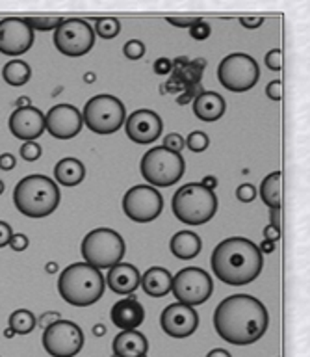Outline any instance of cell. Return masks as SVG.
Segmentation results:
<instances>
[{
    "mask_svg": "<svg viewBox=\"0 0 310 357\" xmlns=\"http://www.w3.org/2000/svg\"><path fill=\"white\" fill-rule=\"evenodd\" d=\"M216 278L225 284L253 283L262 272L264 259L258 245L242 236L225 238L216 245L210 259Z\"/></svg>",
    "mask_w": 310,
    "mask_h": 357,
    "instance_id": "2",
    "label": "cell"
},
{
    "mask_svg": "<svg viewBox=\"0 0 310 357\" xmlns=\"http://www.w3.org/2000/svg\"><path fill=\"white\" fill-rule=\"evenodd\" d=\"M281 177L283 173H270L261 184V197L270 208H281Z\"/></svg>",
    "mask_w": 310,
    "mask_h": 357,
    "instance_id": "26",
    "label": "cell"
},
{
    "mask_svg": "<svg viewBox=\"0 0 310 357\" xmlns=\"http://www.w3.org/2000/svg\"><path fill=\"white\" fill-rule=\"evenodd\" d=\"M123 54L127 56L128 60H139L145 54V45L138 39H130L123 47Z\"/></svg>",
    "mask_w": 310,
    "mask_h": 357,
    "instance_id": "32",
    "label": "cell"
},
{
    "mask_svg": "<svg viewBox=\"0 0 310 357\" xmlns=\"http://www.w3.org/2000/svg\"><path fill=\"white\" fill-rule=\"evenodd\" d=\"M236 197H238L242 203H251V201L256 197V190L253 184H240L238 188H236Z\"/></svg>",
    "mask_w": 310,
    "mask_h": 357,
    "instance_id": "37",
    "label": "cell"
},
{
    "mask_svg": "<svg viewBox=\"0 0 310 357\" xmlns=\"http://www.w3.org/2000/svg\"><path fill=\"white\" fill-rule=\"evenodd\" d=\"M82 114L77 106L56 105L45 116V128L58 139H71L82 130Z\"/></svg>",
    "mask_w": 310,
    "mask_h": 357,
    "instance_id": "15",
    "label": "cell"
},
{
    "mask_svg": "<svg viewBox=\"0 0 310 357\" xmlns=\"http://www.w3.org/2000/svg\"><path fill=\"white\" fill-rule=\"evenodd\" d=\"M240 22H242V26L245 28H258L262 22H264V19H262V17H242Z\"/></svg>",
    "mask_w": 310,
    "mask_h": 357,
    "instance_id": "46",
    "label": "cell"
},
{
    "mask_svg": "<svg viewBox=\"0 0 310 357\" xmlns=\"http://www.w3.org/2000/svg\"><path fill=\"white\" fill-rule=\"evenodd\" d=\"M270 317L261 300L249 294L228 296L216 307L214 328L225 342L253 344L266 333Z\"/></svg>",
    "mask_w": 310,
    "mask_h": 357,
    "instance_id": "1",
    "label": "cell"
},
{
    "mask_svg": "<svg viewBox=\"0 0 310 357\" xmlns=\"http://www.w3.org/2000/svg\"><path fill=\"white\" fill-rule=\"evenodd\" d=\"M266 93L272 100H281L283 99V82H281V80H273V82H270L266 88Z\"/></svg>",
    "mask_w": 310,
    "mask_h": 357,
    "instance_id": "39",
    "label": "cell"
},
{
    "mask_svg": "<svg viewBox=\"0 0 310 357\" xmlns=\"http://www.w3.org/2000/svg\"><path fill=\"white\" fill-rule=\"evenodd\" d=\"M162 147H166V149L173 151V153H180L184 149V138L180 134L177 132H171L167 134L166 139H164V145Z\"/></svg>",
    "mask_w": 310,
    "mask_h": 357,
    "instance_id": "35",
    "label": "cell"
},
{
    "mask_svg": "<svg viewBox=\"0 0 310 357\" xmlns=\"http://www.w3.org/2000/svg\"><path fill=\"white\" fill-rule=\"evenodd\" d=\"M95 45V32L84 19H63L54 30V47L69 58L88 54Z\"/></svg>",
    "mask_w": 310,
    "mask_h": 357,
    "instance_id": "11",
    "label": "cell"
},
{
    "mask_svg": "<svg viewBox=\"0 0 310 357\" xmlns=\"http://www.w3.org/2000/svg\"><path fill=\"white\" fill-rule=\"evenodd\" d=\"M160 326L173 339H186L199 326V314L189 305L173 303V305H167L162 312Z\"/></svg>",
    "mask_w": 310,
    "mask_h": 357,
    "instance_id": "16",
    "label": "cell"
},
{
    "mask_svg": "<svg viewBox=\"0 0 310 357\" xmlns=\"http://www.w3.org/2000/svg\"><path fill=\"white\" fill-rule=\"evenodd\" d=\"M104 278L88 262H75L61 272L58 290L67 303L75 307H88L99 301L104 294Z\"/></svg>",
    "mask_w": 310,
    "mask_h": 357,
    "instance_id": "3",
    "label": "cell"
},
{
    "mask_svg": "<svg viewBox=\"0 0 310 357\" xmlns=\"http://www.w3.org/2000/svg\"><path fill=\"white\" fill-rule=\"evenodd\" d=\"M162 119L153 110H136L125 119L127 136L136 144H153L162 134Z\"/></svg>",
    "mask_w": 310,
    "mask_h": 357,
    "instance_id": "17",
    "label": "cell"
},
{
    "mask_svg": "<svg viewBox=\"0 0 310 357\" xmlns=\"http://www.w3.org/2000/svg\"><path fill=\"white\" fill-rule=\"evenodd\" d=\"M197 21H199V17H184V19H178V17H169V19H167V22H169V24H173V26L188 28V30L194 26Z\"/></svg>",
    "mask_w": 310,
    "mask_h": 357,
    "instance_id": "40",
    "label": "cell"
},
{
    "mask_svg": "<svg viewBox=\"0 0 310 357\" xmlns=\"http://www.w3.org/2000/svg\"><path fill=\"white\" fill-rule=\"evenodd\" d=\"M43 346L52 357H75L84 346V333L75 322L58 320L45 328Z\"/></svg>",
    "mask_w": 310,
    "mask_h": 357,
    "instance_id": "12",
    "label": "cell"
},
{
    "mask_svg": "<svg viewBox=\"0 0 310 357\" xmlns=\"http://www.w3.org/2000/svg\"><path fill=\"white\" fill-rule=\"evenodd\" d=\"M10 132L22 142H36L45 130V116L41 110L28 106L17 108L10 116Z\"/></svg>",
    "mask_w": 310,
    "mask_h": 357,
    "instance_id": "18",
    "label": "cell"
},
{
    "mask_svg": "<svg viewBox=\"0 0 310 357\" xmlns=\"http://www.w3.org/2000/svg\"><path fill=\"white\" fill-rule=\"evenodd\" d=\"M58 320H61L60 312H43V314L39 317V328H49L50 324L58 322Z\"/></svg>",
    "mask_w": 310,
    "mask_h": 357,
    "instance_id": "42",
    "label": "cell"
},
{
    "mask_svg": "<svg viewBox=\"0 0 310 357\" xmlns=\"http://www.w3.org/2000/svg\"><path fill=\"white\" fill-rule=\"evenodd\" d=\"M139 279H141V275L136 270V266L119 262V264L110 268L106 281L116 294H132L134 290L139 287Z\"/></svg>",
    "mask_w": 310,
    "mask_h": 357,
    "instance_id": "20",
    "label": "cell"
},
{
    "mask_svg": "<svg viewBox=\"0 0 310 357\" xmlns=\"http://www.w3.org/2000/svg\"><path fill=\"white\" fill-rule=\"evenodd\" d=\"M279 238H281V229L273 227V225H266V227H264V240L279 242Z\"/></svg>",
    "mask_w": 310,
    "mask_h": 357,
    "instance_id": "45",
    "label": "cell"
},
{
    "mask_svg": "<svg viewBox=\"0 0 310 357\" xmlns=\"http://www.w3.org/2000/svg\"><path fill=\"white\" fill-rule=\"evenodd\" d=\"M171 273L167 272L166 268L153 266L144 273V278L139 279V284L144 287L145 294L153 296V298H164L171 292Z\"/></svg>",
    "mask_w": 310,
    "mask_h": 357,
    "instance_id": "23",
    "label": "cell"
},
{
    "mask_svg": "<svg viewBox=\"0 0 310 357\" xmlns=\"http://www.w3.org/2000/svg\"><path fill=\"white\" fill-rule=\"evenodd\" d=\"M84 80H86V82H88V84L95 82V75H93V73H88V75L84 77Z\"/></svg>",
    "mask_w": 310,
    "mask_h": 357,
    "instance_id": "56",
    "label": "cell"
},
{
    "mask_svg": "<svg viewBox=\"0 0 310 357\" xmlns=\"http://www.w3.org/2000/svg\"><path fill=\"white\" fill-rule=\"evenodd\" d=\"M33 45V30L26 19L10 17L0 21V52L6 56H21Z\"/></svg>",
    "mask_w": 310,
    "mask_h": 357,
    "instance_id": "14",
    "label": "cell"
},
{
    "mask_svg": "<svg viewBox=\"0 0 310 357\" xmlns=\"http://www.w3.org/2000/svg\"><path fill=\"white\" fill-rule=\"evenodd\" d=\"M169 248H171L173 255L188 261V259H194V257L199 255L203 244H201V238L195 233L180 231V233L173 236L171 242H169Z\"/></svg>",
    "mask_w": 310,
    "mask_h": 357,
    "instance_id": "25",
    "label": "cell"
},
{
    "mask_svg": "<svg viewBox=\"0 0 310 357\" xmlns=\"http://www.w3.org/2000/svg\"><path fill=\"white\" fill-rule=\"evenodd\" d=\"M13 231H11L10 223L0 222V248H4V245L10 244V238Z\"/></svg>",
    "mask_w": 310,
    "mask_h": 357,
    "instance_id": "43",
    "label": "cell"
},
{
    "mask_svg": "<svg viewBox=\"0 0 310 357\" xmlns=\"http://www.w3.org/2000/svg\"><path fill=\"white\" fill-rule=\"evenodd\" d=\"M15 167V156L11 155V153H4V155H0V169H4V172H10Z\"/></svg>",
    "mask_w": 310,
    "mask_h": 357,
    "instance_id": "44",
    "label": "cell"
},
{
    "mask_svg": "<svg viewBox=\"0 0 310 357\" xmlns=\"http://www.w3.org/2000/svg\"><path fill=\"white\" fill-rule=\"evenodd\" d=\"M93 335H95V337H104V335H106L104 326H102V324H97V326L93 328Z\"/></svg>",
    "mask_w": 310,
    "mask_h": 357,
    "instance_id": "51",
    "label": "cell"
},
{
    "mask_svg": "<svg viewBox=\"0 0 310 357\" xmlns=\"http://www.w3.org/2000/svg\"><path fill=\"white\" fill-rule=\"evenodd\" d=\"M164 208V197L153 186H134L123 197V211L132 222L147 223L160 216Z\"/></svg>",
    "mask_w": 310,
    "mask_h": 357,
    "instance_id": "13",
    "label": "cell"
},
{
    "mask_svg": "<svg viewBox=\"0 0 310 357\" xmlns=\"http://www.w3.org/2000/svg\"><path fill=\"white\" fill-rule=\"evenodd\" d=\"M188 100H192V95L184 93L180 99H178V105H184V102H188Z\"/></svg>",
    "mask_w": 310,
    "mask_h": 357,
    "instance_id": "55",
    "label": "cell"
},
{
    "mask_svg": "<svg viewBox=\"0 0 310 357\" xmlns=\"http://www.w3.org/2000/svg\"><path fill=\"white\" fill-rule=\"evenodd\" d=\"M206 357H233V356H231L227 350H223V348H216V350L208 351V356Z\"/></svg>",
    "mask_w": 310,
    "mask_h": 357,
    "instance_id": "50",
    "label": "cell"
},
{
    "mask_svg": "<svg viewBox=\"0 0 310 357\" xmlns=\"http://www.w3.org/2000/svg\"><path fill=\"white\" fill-rule=\"evenodd\" d=\"M261 253H273L275 251V242H270V240H264L261 245H258Z\"/></svg>",
    "mask_w": 310,
    "mask_h": 357,
    "instance_id": "49",
    "label": "cell"
},
{
    "mask_svg": "<svg viewBox=\"0 0 310 357\" xmlns=\"http://www.w3.org/2000/svg\"><path fill=\"white\" fill-rule=\"evenodd\" d=\"M95 33H99L102 39H114L121 32V22L116 17H100L95 22Z\"/></svg>",
    "mask_w": 310,
    "mask_h": 357,
    "instance_id": "29",
    "label": "cell"
},
{
    "mask_svg": "<svg viewBox=\"0 0 310 357\" xmlns=\"http://www.w3.org/2000/svg\"><path fill=\"white\" fill-rule=\"evenodd\" d=\"M194 112L201 121H217L225 114V99L216 91H201L194 100Z\"/></svg>",
    "mask_w": 310,
    "mask_h": 357,
    "instance_id": "22",
    "label": "cell"
},
{
    "mask_svg": "<svg viewBox=\"0 0 310 357\" xmlns=\"http://www.w3.org/2000/svg\"><path fill=\"white\" fill-rule=\"evenodd\" d=\"M188 67V58H177V61L173 63V67Z\"/></svg>",
    "mask_w": 310,
    "mask_h": 357,
    "instance_id": "53",
    "label": "cell"
},
{
    "mask_svg": "<svg viewBox=\"0 0 310 357\" xmlns=\"http://www.w3.org/2000/svg\"><path fill=\"white\" fill-rule=\"evenodd\" d=\"M4 188H6V186H4V183H2V178H0V195L4 194Z\"/></svg>",
    "mask_w": 310,
    "mask_h": 357,
    "instance_id": "58",
    "label": "cell"
},
{
    "mask_svg": "<svg viewBox=\"0 0 310 357\" xmlns=\"http://www.w3.org/2000/svg\"><path fill=\"white\" fill-rule=\"evenodd\" d=\"M199 184L203 186V188L212 190V192H214V188L217 186V178L214 177V175H206V177L203 178V183H199Z\"/></svg>",
    "mask_w": 310,
    "mask_h": 357,
    "instance_id": "47",
    "label": "cell"
},
{
    "mask_svg": "<svg viewBox=\"0 0 310 357\" xmlns=\"http://www.w3.org/2000/svg\"><path fill=\"white\" fill-rule=\"evenodd\" d=\"M111 357H117V356H111Z\"/></svg>",
    "mask_w": 310,
    "mask_h": 357,
    "instance_id": "59",
    "label": "cell"
},
{
    "mask_svg": "<svg viewBox=\"0 0 310 357\" xmlns=\"http://www.w3.org/2000/svg\"><path fill=\"white\" fill-rule=\"evenodd\" d=\"M13 203L28 218L50 216L60 205V188L45 175H28L13 190Z\"/></svg>",
    "mask_w": 310,
    "mask_h": 357,
    "instance_id": "4",
    "label": "cell"
},
{
    "mask_svg": "<svg viewBox=\"0 0 310 357\" xmlns=\"http://www.w3.org/2000/svg\"><path fill=\"white\" fill-rule=\"evenodd\" d=\"M139 169L147 183L158 188H167L183 178L186 164L180 153H173L166 147H153L141 158Z\"/></svg>",
    "mask_w": 310,
    "mask_h": 357,
    "instance_id": "7",
    "label": "cell"
},
{
    "mask_svg": "<svg viewBox=\"0 0 310 357\" xmlns=\"http://www.w3.org/2000/svg\"><path fill=\"white\" fill-rule=\"evenodd\" d=\"M32 77V69L28 66L26 61L22 60H11L8 61L2 69V78L6 80V84H10V86H24V84L30 80Z\"/></svg>",
    "mask_w": 310,
    "mask_h": 357,
    "instance_id": "27",
    "label": "cell"
},
{
    "mask_svg": "<svg viewBox=\"0 0 310 357\" xmlns=\"http://www.w3.org/2000/svg\"><path fill=\"white\" fill-rule=\"evenodd\" d=\"M13 335H15V333H13V329H10V328H8V329H6V331H4V337H6V339H11Z\"/></svg>",
    "mask_w": 310,
    "mask_h": 357,
    "instance_id": "57",
    "label": "cell"
},
{
    "mask_svg": "<svg viewBox=\"0 0 310 357\" xmlns=\"http://www.w3.org/2000/svg\"><path fill=\"white\" fill-rule=\"evenodd\" d=\"M208 144H210V139H208L206 132H203V130H194L188 136V139H184V145H188V149L194 151V153L206 151L208 149Z\"/></svg>",
    "mask_w": 310,
    "mask_h": 357,
    "instance_id": "31",
    "label": "cell"
},
{
    "mask_svg": "<svg viewBox=\"0 0 310 357\" xmlns=\"http://www.w3.org/2000/svg\"><path fill=\"white\" fill-rule=\"evenodd\" d=\"M266 66L272 71H281L283 69V52L281 49H273L266 54Z\"/></svg>",
    "mask_w": 310,
    "mask_h": 357,
    "instance_id": "36",
    "label": "cell"
},
{
    "mask_svg": "<svg viewBox=\"0 0 310 357\" xmlns=\"http://www.w3.org/2000/svg\"><path fill=\"white\" fill-rule=\"evenodd\" d=\"M270 220L273 227H281V208H270Z\"/></svg>",
    "mask_w": 310,
    "mask_h": 357,
    "instance_id": "48",
    "label": "cell"
},
{
    "mask_svg": "<svg viewBox=\"0 0 310 357\" xmlns=\"http://www.w3.org/2000/svg\"><path fill=\"white\" fill-rule=\"evenodd\" d=\"M258 77H261L258 63L244 52L228 54L217 67V78L222 86L234 93H242L253 88L258 82Z\"/></svg>",
    "mask_w": 310,
    "mask_h": 357,
    "instance_id": "9",
    "label": "cell"
},
{
    "mask_svg": "<svg viewBox=\"0 0 310 357\" xmlns=\"http://www.w3.org/2000/svg\"><path fill=\"white\" fill-rule=\"evenodd\" d=\"M41 145L36 144V142H24L21 147V156L26 162H36L39 160V156H41Z\"/></svg>",
    "mask_w": 310,
    "mask_h": 357,
    "instance_id": "33",
    "label": "cell"
},
{
    "mask_svg": "<svg viewBox=\"0 0 310 357\" xmlns=\"http://www.w3.org/2000/svg\"><path fill=\"white\" fill-rule=\"evenodd\" d=\"M28 244H30V240H28L26 234H22V233L11 234L10 248L13 251H24L28 248Z\"/></svg>",
    "mask_w": 310,
    "mask_h": 357,
    "instance_id": "38",
    "label": "cell"
},
{
    "mask_svg": "<svg viewBox=\"0 0 310 357\" xmlns=\"http://www.w3.org/2000/svg\"><path fill=\"white\" fill-rule=\"evenodd\" d=\"M86 177V167L77 158H61L54 167V178L63 186H77Z\"/></svg>",
    "mask_w": 310,
    "mask_h": 357,
    "instance_id": "24",
    "label": "cell"
},
{
    "mask_svg": "<svg viewBox=\"0 0 310 357\" xmlns=\"http://www.w3.org/2000/svg\"><path fill=\"white\" fill-rule=\"evenodd\" d=\"M127 119L125 106L114 95H97L84 106L82 123L95 134H114Z\"/></svg>",
    "mask_w": 310,
    "mask_h": 357,
    "instance_id": "8",
    "label": "cell"
},
{
    "mask_svg": "<svg viewBox=\"0 0 310 357\" xmlns=\"http://www.w3.org/2000/svg\"><path fill=\"white\" fill-rule=\"evenodd\" d=\"M189 36L194 39H197V41H203V39H206L210 36V24L206 21H203V19H199L194 26L189 28Z\"/></svg>",
    "mask_w": 310,
    "mask_h": 357,
    "instance_id": "34",
    "label": "cell"
},
{
    "mask_svg": "<svg viewBox=\"0 0 310 357\" xmlns=\"http://www.w3.org/2000/svg\"><path fill=\"white\" fill-rule=\"evenodd\" d=\"M80 251H82L84 262H88L89 266L97 270L111 268L119 264L125 255V240L114 229H93L91 233L84 236Z\"/></svg>",
    "mask_w": 310,
    "mask_h": 357,
    "instance_id": "6",
    "label": "cell"
},
{
    "mask_svg": "<svg viewBox=\"0 0 310 357\" xmlns=\"http://www.w3.org/2000/svg\"><path fill=\"white\" fill-rule=\"evenodd\" d=\"M36 324H38V320L28 309H17V311L11 312L10 320H8V326H10V329H13L15 335L32 333Z\"/></svg>",
    "mask_w": 310,
    "mask_h": 357,
    "instance_id": "28",
    "label": "cell"
},
{
    "mask_svg": "<svg viewBox=\"0 0 310 357\" xmlns=\"http://www.w3.org/2000/svg\"><path fill=\"white\" fill-rule=\"evenodd\" d=\"M173 69V61L169 58H158L155 61V73L156 75H169Z\"/></svg>",
    "mask_w": 310,
    "mask_h": 357,
    "instance_id": "41",
    "label": "cell"
},
{
    "mask_svg": "<svg viewBox=\"0 0 310 357\" xmlns=\"http://www.w3.org/2000/svg\"><path fill=\"white\" fill-rule=\"evenodd\" d=\"M26 22L32 30L47 32V30H56L63 22V19L61 17H26Z\"/></svg>",
    "mask_w": 310,
    "mask_h": 357,
    "instance_id": "30",
    "label": "cell"
},
{
    "mask_svg": "<svg viewBox=\"0 0 310 357\" xmlns=\"http://www.w3.org/2000/svg\"><path fill=\"white\" fill-rule=\"evenodd\" d=\"M15 105L19 106V108H28V106H30V99H28V97H19V99L15 100Z\"/></svg>",
    "mask_w": 310,
    "mask_h": 357,
    "instance_id": "52",
    "label": "cell"
},
{
    "mask_svg": "<svg viewBox=\"0 0 310 357\" xmlns=\"http://www.w3.org/2000/svg\"><path fill=\"white\" fill-rule=\"evenodd\" d=\"M114 356L117 357H145L149 350V342L144 333L136 329L132 331H121L114 339Z\"/></svg>",
    "mask_w": 310,
    "mask_h": 357,
    "instance_id": "21",
    "label": "cell"
},
{
    "mask_svg": "<svg viewBox=\"0 0 310 357\" xmlns=\"http://www.w3.org/2000/svg\"><path fill=\"white\" fill-rule=\"evenodd\" d=\"M173 296L177 298L178 303L184 305H201L212 296L214 283L212 278L203 268L189 266L183 268L171 281Z\"/></svg>",
    "mask_w": 310,
    "mask_h": 357,
    "instance_id": "10",
    "label": "cell"
},
{
    "mask_svg": "<svg viewBox=\"0 0 310 357\" xmlns=\"http://www.w3.org/2000/svg\"><path fill=\"white\" fill-rule=\"evenodd\" d=\"M47 272L49 273H56L58 272V264H56V262H47Z\"/></svg>",
    "mask_w": 310,
    "mask_h": 357,
    "instance_id": "54",
    "label": "cell"
},
{
    "mask_svg": "<svg viewBox=\"0 0 310 357\" xmlns=\"http://www.w3.org/2000/svg\"><path fill=\"white\" fill-rule=\"evenodd\" d=\"M111 322L116 328H121L123 331H132L139 328L145 320V309L144 305L136 300V296H128L123 298L117 303H114L110 311Z\"/></svg>",
    "mask_w": 310,
    "mask_h": 357,
    "instance_id": "19",
    "label": "cell"
},
{
    "mask_svg": "<svg viewBox=\"0 0 310 357\" xmlns=\"http://www.w3.org/2000/svg\"><path fill=\"white\" fill-rule=\"evenodd\" d=\"M171 208L178 222L188 225H203L210 222L216 214L217 197L212 190L203 188L199 183L184 184L173 195Z\"/></svg>",
    "mask_w": 310,
    "mask_h": 357,
    "instance_id": "5",
    "label": "cell"
}]
</instances>
